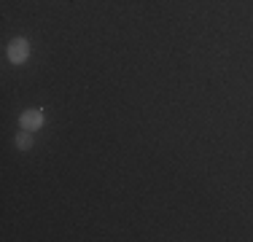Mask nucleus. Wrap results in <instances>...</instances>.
<instances>
[{
    "mask_svg": "<svg viewBox=\"0 0 253 242\" xmlns=\"http://www.w3.org/2000/svg\"><path fill=\"white\" fill-rule=\"evenodd\" d=\"M5 54H8L11 65H25L30 59V40L22 38V35H16V38L8 43V48H5Z\"/></svg>",
    "mask_w": 253,
    "mask_h": 242,
    "instance_id": "obj_1",
    "label": "nucleus"
},
{
    "mask_svg": "<svg viewBox=\"0 0 253 242\" xmlns=\"http://www.w3.org/2000/svg\"><path fill=\"white\" fill-rule=\"evenodd\" d=\"M43 124H46V116H43V111H41V108H27V111L19 113V129L38 132Z\"/></svg>",
    "mask_w": 253,
    "mask_h": 242,
    "instance_id": "obj_2",
    "label": "nucleus"
},
{
    "mask_svg": "<svg viewBox=\"0 0 253 242\" xmlns=\"http://www.w3.org/2000/svg\"><path fill=\"white\" fill-rule=\"evenodd\" d=\"M33 135H35V132L19 129V132H16V137H14V145L19 151H30V148H33Z\"/></svg>",
    "mask_w": 253,
    "mask_h": 242,
    "instance_id": "obj_3",
    "label": "nucleus"
}]
</instances>
